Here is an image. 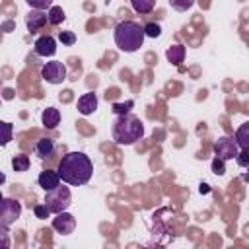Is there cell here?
<instances>
[{
    "label": "cell",
    "instance_id": "obj_21",
    "mask_svg": "<svg viewBox=\"0 0 249 249\" xmlns=\"http://www.w3.org/2000/svg\"><path fill=\"white\" fill-rule=\"evenodd\" d=\"M169 4H171V8L177 10V12H187V10L193 8L195 0H169Z\"/></svg>",
    "mask_w": 249,
    "mask_h": 249
},
{
    "label": "cell",
    "instance_id": "obj_9",
    "mask_svg": "<svg viewBox=\"0 0 249 249\" xmlns=\"http://www.w3.org/2000/svg\"><path fill=\"white\" fill-rule=\"evenodd\" d=\"M45 23H47V14H45V10H31V12L25 16V25H27L29 33H37Z\"/></svg>",
    "mask_w": 249,
    "mask_h": 249
},
{
    "label": "cell",
    "instance_id": "obj_6",
    "mask_svg": "<svg viewBox=\"0 0 249 249\" xmlns=\"http://www.w3.org/2000/svg\"><path fill=\"white\" fill-rule=\"evenodd\" d=\"M41 78L49 84H62L66 80V66L60 60L45 62L41 68Z\"/></svg>",
    "mask_w": 249,
    "mask_h": 249
},
{
    "label": "cell",
    "instance_id": "obj_30",
    "mask_svg": "<svg viewBox=\"0 0 249 249\" xmlns=\"http://www.w3.org/2000/svg\"><path fill=\"white\" fill-rule=\"evenodd\" d=\"M198 191H200V193H202V195H206V193H208V191H210V189H208V185H206V183H202V185H200V189H198Z\"/></svg>",
    "mask_w": 249,
    "mask_h": 249
},
{
    "label": "cell",
    "instance_id": "obj_28",
    "mask_svg": "<svg viewBox=\"0 0 249 249\" xmlns=\"http://www.w3.org/2000/svg\"><path fill=\"white\" fill-rule=\"evenodd\" d=\"M33 212H35V216L39 218V220H45L51 212H49V208L45 206V204H37V206H33Z\"/></svg>",
    "mask_w": 249,
    "mask_h": 249
},
{
    "label": "cell",
    "instance_id": "obj_17",
    "mask_svg": "<svg viewBox=\"0 0 249 249\" xmlns=\"http://www.w3.org/2000/svg\"><path fill=\"white\" fill-rule=\"evenodd\" d=\"M64 19H66V14H64V10H62L60 6H51V8H49V12H47V21H49V23L58 25V23H62Z\"/></svg>",
    "mask_w": 249,
    "mask_h": 249
},
{
    "label": "cell",
    "instance_id": "obj_2",
    "mask_svg": "<svg viewBox=\"0 0 249 249\" xmlns=\"http://www.w3.org/2000/svg\"><path fill=\"white\" fill-rule=\"evenodd\" d=\"M111 134L117 144L130 146L144 136V124L134 115H128V113L117 115V119L113 121V126H111Z\"/></svg>",
    "mask_w": 249,
    "mask_h": 249
},
{
    "label": "cell",
    "instance_id": "obj_12",
    "mask_svg": "<svg viewBox=\"0 0 249 249\" xmlns=\"http://www.w3.org/2000/svg\"><path fill=\"white\" fill-rule=\"evenodd\" d=\"M37 181H39V187H43V189H45V193L60 185V177H58V173H56V171H51V169L41 171V175H39V179H37Z\"/></svg>",
    "mask_w": 249,
    "mask_h": 249
},
{
    "label": "cell",
    "instance_id": "obj_8",
    "mask_svg": "<svg viewBox=\"0 0 249 249\" xmlns=\"http://www.w3.org/2000/svg\"><path fill=\"white\" fill-rule=\"evenodd\" d=\"M53 228H54L58 233L68 235V233H72L74 228H76V218H74L72 214H68L66 210H62V212H58V214L53 218Z\"/></svg>",
    "mask_w": 249,
    "mask_h": 249
},
{
    "label": "cell",
    "instance_id": "obj_23",
    "mask_svg": "<svg viewBox=\"0 0 249 249\" xmlns=\"http://www.w3.org/2000/svg\"><path fill=\"white\" fill-rule=\"evenodd\" d=\"M142 29H144V35H148V37H154V39L161 35V27H160L158 23H148V25H144Z\"/></svg>",
    "mask_w": 249,
    "mask_h": 249
},
{
    "label": "cell",
    "instance_id": "obj_14",
    "mask_svg": "<svg viewBox=\"0 0 249 249\" xmlns=\"http://www.w3.org/2000/svg\"><path fill=\"white\" fill-rule=\"evenodd\" d=\"M35 152H37L39 158L47 160V158H51V156L54 154V142H53L51 138H41V140L35 144Z\"/></svg>",
    "mask_w": 249,
    "mask_h": 249
},
{
    "label": "cell",
    "instance_id": "obj_13",
    "mask_svg": "<svg viewBox=\"0 0 249 249\" xmlns=\"http://www.w3.org/2000/svg\"><path fill=\"white\" fill-rule=\"evenodd\" d=\"M41 121L47 128H56V124L60 123V111L54 109V107H47L41 115Z\"/></svg>",
    "mask_w": 249,
    "mask_h": 249
},
{
    "label": "cell",
    "instance_id": "obj_20",
    "mask_svg": "<svg viewBox=\"0 0 249 249\" xmlns=\"http://www.w3.org/2000/svg\"><path fill=\"white\" fill-rule=\"evenodd\" d=\"M12 167H14V171H27L29 169V158L25 154L14 156L12 158Z\"/></svg>",
    "mask_w": 249,
    "mask_h": 249
},
{
    "label": "cell",
    "instance_id": "obj_3",
    "mask_svg": "<svg viewBox=\"0 0 249 249\" xmlns=\"http://www.w3.org/2000/svg\"><path fill=\"white\" fill-rule=\"evenodd\" d=\"M144 29L136 21H121L115 27V45L124 53H134L144 43Z\"/></svg>",
    "mask_w": 249,
    "mask_h": 249
},
{
    "label": "cell",
    "instance_id": "obj_1",
    "mask_svg": "<svg viewBox=\"0 0 249 249\" xmlns=\"http://www.w3.org/2000/svg\"><path fill=\"white\" fill-rule=\"evenodd\" d=\"M56 173L60 181L72 187H78V185H86L91 179L93 165H91V160L84 152H68L66 156H62Z\"/></svg>",
    "mask_w": 249,
    "mask_h": 249
},
{
    "label": "cell",
    "instance_id": "obj_10",
    "mask_svg": "<svg viewBox=\"0 0 249 249\" xmlns=\"http://www.w3.org/2000/svg\"><path fill=\"white\" fill-rule=\"evenodd\" d=\"M35 53L39 56H53L56 53V41L51 37V35H43L35 41Z\"/></svg>",
    "mask_w": 249,
    "mask_h": 249
},
{
    "label": "cell",
    "instance_id": "obj_15",
    "mask_svg": "<svg viewBox=\"0 0 249 249\" xmlns=\"http://www.w3.org/2000/svg\"><path fill=\"white\" fill-rule=\"evenodd\" d=\"M165 56H167V60H169L173 66H179V64L183 62V58H185V47H183V45H173V47L167 49Z\"/></svg>",
    "mask_w": 249,
    "mask_h": 249
},
{
    "label": "cell",
    "instance_id": "obj_18",
    "mask_svg": "<svg viewBox=\"0 0 249 249\" xmlns=\"http://www.w3.org/2000/svg\"><path fill=\"white\" fill-rule=\"evenodd\" d=\"M132 10L138 14H150L156 6V0H130Z\"/></svg>",
    "mask_w": 249,
    "mask_h": 249
},
{
    "label": "cell",
    "instance_id": "obj_26",
    "mask_svg": "<svg viewBox=\"0 0 249 249\" xmlns=\"http://www.w3.org/2000/svg\"><path fill=\"white\" fill-rule=\"evenodd\" d=\"M10 247V237H8V226L0 222V249Z\"/></svg>",
    "mask_w": 249,
    "mask_h": 249
},
{
    "label": "cell",
    "instance_id": "obj_4",
    "mask_svg": "<svg viewBox=\"0 0 249 249\" xmlns=\"http://www.w3.org/2000/svg\"><path fill=\"white\" fill-rule=\"evenodd\" d=\"M70 204H72V195H70V189H68V187L58 185V187H54V189L47 191L45 206L49 208V212L58 214V212L66 210Z\"/></svg>",
    "mask_w": 249,
    "mask_h": 249
},
{
    "label": "cell",
    "instance_id": "obj_19",
    "mask_svg": "<svg viewBox=\"0 0 249 249\" xmlns=\"http://www.w3.org/2000/svg\"><path fill=\"white\" fill-rule=\"evenodd\" d=\"M12 132H14V126L6 121H0V146H6L12 140Z\"/></svg>",
    "mask_w": 249,
    "mask_h": 249
},
{
    "label": "cell",
    "instance_id": "obj_33",
    "mask_svg": "<svg viewBox=\"0 0 249 249\" xmlns=\"http://www.w3.org/2000/svg\"><path fill=\"white\" fill-rule=\"evenodd\" d=\"M2 198H4V196H2V193H0V202H2Z\"/></svg>",
    "mask_w": 249,
    "mask_h": 249
},
{
    "label": "cell",
    "instance_id": "obj_16",
    "mask_svg": "<svg viewBox=\"0 0 249 249\" xmlns=\"http://www.w3.org/2000/svg\"><path fill=\"white\" fill-rule=\"evenodd\" d=\"M235 142L239 146V150H247L249 148V123H243L237 132H235Z\"/></svg>",
    "mask_w": 249,
    "mask_h": 249
},
{
    "label": "cell",
    "instance_id": "obj_24",
    "mask_svg": "<svg viewBox=\"0 0 249 249\" xmlns=\"http://www.w3.org/2000/svg\"><path fill=\"white\" fill-rule=\"evenodd\" d=\"M58 41L62 43V45H74L76 43V35H74V31H60L58 33Z\"/></svg>",
    "mask_w": 249,
    "mask_h": 249
},
{
    "label": "cell",
    "instance_id": "obj_29",
    "mask_svg": "<svg viewBox=\"0 0 249 249\" xmlns=\"http://www.w3.org/2000/svg\"><path fill=\"white\" fill-rule=\"evenodd\" d=\"M235 160H237V163H239L241 167H245L247 161H249V158H247V150H239L237 156H235Z\"/></svg>",
    "mask_w": 249,
    "mask_h": 249
},
{
    "label": "cell",
    "instance_id": "obj_7",
    "mask_svg": "<svg viewBox=\"0 0 249 249\" xmlns=\"http://www.w3.org/2000/svg\"><path fill=\"white\" fill-rule=\"evenodd\" d=\"M19 214H21V204L16 198H2V202H0V222L10 226L19 218Z\"/></svg>",
    "mask_w": 249,
    "mask_h": 249
},
{
    "label": "cell",
    "instance_id": "obj_22",
    "mask_svg": "<svg viewBox=\"0 0 249 249\" xmlns=\"http://www.w3.org/2000/svg\"><path fill=\"white\" fill-rule=\"evenodd\" d=\"M31 10H47L53 6V0H25Z\"/></svg>",
    "mask_w": 249,
    "mask_h": 249
},
{
    "label": "cell",
    "instance_id": "obj_11",
    "mask_svg": "<svg viewBox=\"0 0 249 249\" xmlns=\"http://www.w3.org/2000/svg\"><path fill=\"white\" fill-rule=\"evenodd\" d=\"M76 107H78V111H80L82 115H91V113L97 109V95H95L93 91L84 93V95L78 99Z\"/></svg>",
    "mask_w": 249,
    "mask_h": 249
},
{
    "label": "cell",
    "instance_id": "obj_5",
    "mask_svg": "<svg viewBox=\"0 0 249 249\" xmlns=\"http://www.w3.org/2000/svg\"><path fill=\"white\" fill-rule=\"evenodd\" d=\"M237 152H239V146H237L235 138H231V136H220V138L214 142V154H216V158H220L222 161L235 160Z\"/></svg>",
    "mask_w": 249,
    "mask_h": 249
},
{
    "label": "cell",
    "instance_id": "obj_25",
    "mask_svg": "<svg viewBox=\"0 0 249 249\" xmlns=\"http://www.w3.org/2000/svg\"><path fill=\"white\" fill-rule=\"evenodd\" d=\"M134 105V101H126V103H113V113L115 115H124V113H128L130 111V107Z\"/></svg>",
    "mask_w": 249,
    "mask_h": 249
},
{
    "label": "cell",
    "instance_id": "obj_27",
    "mask_svg": "<svg viewBox=\"0 0 249 249\" xmlns=\"http://www.w3.org/2000/svg\"><path fill=\"white\" fill-rule=\"evenodd\" d=\"M212 171H214L216 175H224V173H226V165H224V161H222L220 158H214V161H212Z\"/></svg>",
    "mask_w": 249,
    "mask_h": 249
},
{
    "label": "cell",
    "instance_id": "obj_32",
    "mask_svg": "<svg viewBox=\"0 0 249 249\" xmlns=\"http://www.w3.org/2000/svg\"><path fill=\"white\" fill-rule=\"evenodd\" d=\"M4 181H6V175H4V173H2V171H0V185H2V183H4Z\"/></svg>",
    "mask_w": 249,
    "mask_h": 249
},
{
    "label": "cell",
    "instance_id": "obj_31",
    "mask_svg": "<svg viewBox=\"0 0 249 249\" xmlns=\"http://www.w3.org/2000/svg\"><path fill=\"white\" fill-rule=\"evenodd\" d=\"M4 97H6V99H10V97H12V91H10V89H6V91H4Z\"/></svg>",
    "mask_w": 249,
    "mask_h": 249
}]
</instances>
